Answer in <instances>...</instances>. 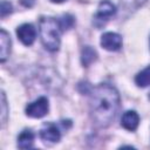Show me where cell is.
<instances>
[{
    "label": "cell",
    "instance_id": "6da1fadb",
    "mask_svg": "<svg viewBox=\"0 0 150 150\" xmlns=\"http://www.w3.org/2000/svg\"><path fill=\"white\" fill-rule=\"evenodd\" d=\"M90 116L96 125L108 127L120 109V94L110 84H98L90 93Z\"/></svg>",
    "mask_w": 150,
    "mask_h": 150
},
{
    "label": "cell",
    "instance_id": "7a4b0ae2",
    "mask_svg": "<svg viewBox=\"0 0 150 150\" xmlns=\"http://www.w3.org/2000/svg\"><path fill=\"white\" fill-rule=\"evenodd\" d=\"M40 38L41 42L49 52H56L60 47V33L61 27L57 20L53 18H41L40 23Z\"/></svg>",
    "mask_w": 150,
    "mask_h": 150
},
{
    "label": "cell",
    "instance_id": "3957f363",
    "mask_svg": "<svg viewBox=\"0 0 150 150\" xmlns=\"http://www.w3.org/2000/svg\"><path fill=\"white\" fill-rule=\"evenodd\" d=\"M48 108H49L48 100L42 96L26 107V115L33 118H40L48 112Z\"/></svg>",
    "mask_w": 150,
    "mask_h": 150
},
{
    "label": "cell",
    "instance_id": "277c9868",
    "mask_svg": "<svg viewBox=\"0 0 150 150\" xmlns=\"http://www.w3.org/2000/svg\"><path fill=\"white\" fill-rule=\"evenodd\" d=\"M101 46L109 52L120 50L122 47V38L117 33L107 32L101 36Z\"/></svg>",
    "mask_w": 150,
    "mask_h": 150
},
{
    "label": "cell",
    "instance_id": "5b68a950",
    "mask_svg": "<svg viewBox=\"0 0 150 150\" xmlns=\"http://www.w3.org/2000/svg\"><path fill=\"white\" fill-rule=\"evenodd\" d=\"M16 35L19 38V40L26 45V46H30L36 38V29L34 28L33 25L30 23H23L21 26L18 27L16 29Z\"/></svg>",
    "mask_w": 150,
    "mask_h": 150
},
{
    "label": "cell",
    "instance_id": "8992f818",
    "mask_svg": "<svg viewBox=\"0 0 150 150\" xmlns=\"http://www.w3.org/2000/svg\"><path fill=\"white\" fill-rule=\"evenodd\" d=\"M40 137L42 138V141L45 142H49V143H56L60 141L61 138V134L59 131V129L56 128L55 124L53 123H47L43 125V128L40 130Z\"/></svg>",
    "mask_w": 150,
    "mask_h": 150
},
{
    "label": "cell",
    "instance_id": "52a82bcc",
    "mask_svg": "<svg viewBox=\"0 0 150 150\" xmlns=\"http://www.w3.org/2000/svg\"><path fill=\"white\" fill-rule=\"evenodd\" d=\"M116 13V7L109 1V0H103L100 2L98 8H97V13H96V20H101V21H105L108 20L110 16L115 15Z\"/></svg>",
    "mask_w": 150,
    "mask_h": 150
},
{
    "label": "cell",
    "instance_id": "ba28073f",
    "mask_svg": "<svg viewBox=\"0 0 150 150\" xmlns=\"http://www.w3.org/2000/svg\"><path fill=\"white\" fill-rule=\"evenodd\" d=\"M139 124V116L136 111L134 110H128L123 114L122 116V120H121V125L127 129V130H130V131H134L137 129Z\"/></svg>",
    "mask_w": 150,
    "mask_h": 150
},
{
    "label": "cell",
    "instance_id": "9c48e42d",
    "mask_svg": "<svg viewBox=\"0 0 150 150\" xmlns=\"http://www.w3.org/2000/svg\"><path fill=\"white\" fill-rule=\"evenodd\" d=\"M11 53V39L6 30L1 29L0 32V61L5 62Z\"/></svg>",
    "mask_w": 150,
    "mask_h": 150
},
{
    "label": "cell",
    "instance_id": "30bf717a",
    "mask_svg": "<svg viewBox=\"0 0 150 150\" xmlns=\"http://www.w3.org/2000/svg\"><path fill=\"white\" fill-rule=\"evenodd\" d=\"M34 134L30 130H23L18 137V146L20 149H29L33 146Z\"/></svg>",
    "mask_w": 150,
    "mask_h": 150
},
{
    "label": "cell",
    "instance_id": "8fae6325",
    "mask_svg": "<svg viewBox=\"0 0 150 150\" xmlns=\"http://www.w3.org/2000/svg\"><path fill=\"white\" fill-rule=\"evenodd\" d=\"M97 59V53L94 48H91L90 46H86L83 49H82V53H81V61H82V64L84 67H88L90 66L95 60Z\"/></svg>",
    "mask_w": 150,
    "mask_h": 150
},
{
    "label": "cell",
    "instance_id": "7c38bea8",
    "mask_svg": "<svg viewBox=\"0 0 150 150\" xmlns=\"http://www.w3.org/2000/svg\"><path fill=\"white\" fill-rule=\"evenodd\" d=\"M135 82L138 87H142V88L150 86V66H148L145 69H143L136 75Z\"/></svg>",
    "mask_w": 150,
    "mask_h": 150
},
{
    "label": "cell",
    "instance_id": "4fadbf2b",
    "mask_svg": "<svg viewBox=\"0 0 150 150\" xmlns=\"http://www.w3.org/2000/svg\"><path fill=\"white\" fill-rule=\"evenodd\" d=\"M146 0H121V7L123 9H129V11H135L137 7L143 5Z\"/></svg>",
    "mask_w": 150,
    "mask_h": 150
},
{
    "label": "cell",
    "instance_id": "5bb4252c",
    "mask_svg": "<svg viewBox=\"0 0 150 150\" xmlns=\"http://www.w3.org/2000/svg\"><path fill=\"white\" fill-rule=\"evenodd\" d=\"M59 23H60V27H61V30H66V29H69L73 25H74V18L69 14H66L63 15L60 20H59Z\"/></svg>",
    "mask_w": 150,
    "mask_h": 150
},
{
    "label": "cell",
    "instance_id": "9a60e30c",
    "mask_svg": "<svg viewBox=\"0 0 150 150\" xmlns=\"http://www.w3.org/2000/svg\"><path fill=\"white\" fill-rule=\"evenodd\" d=\"M6 118H7V103H6V97H5V93H1V120H2V124L6 123Z\"/></svg>",
    "mask_w": 150,
    "mask_h": 150
},
{
    "label": "cell",
    "instance_id": "2e32d148",
    "mask_svg": "<svg viewBox=\"0 0 150 150\" xmlns=\"http://www.w3.org/2000/svg\"><path fill=\"white\" fill-rule=\"evenodd\" d=\"M12 12V5L11 2L6 1V0H2L1 1V9H0V14H1V18H5L7 14H9Z\"/></svg>",
    "mask_w": 150,
    "mask_h": 150
},
{
    "label": "cell",
    "instance_id": "e0dca14e",
    "mask_svg": "<svg viewBox=\"0 0 150 150\" xmlns=\"http://www.w3.org/2000/svg\"><path fill=\"white\" fill-rule=\"evenodd\" d=\"M52 2H56V4H61V2H63V1H66V0H50Z\"/></svg>",
    "mask_w": 150,
    "mask_h": 150
},
{
    "label": "cell",
    "instance_id": "ac0fdd59",
    "mask_svg": "<svg viewBox=\"0 0 150 150\" xmlns=\"http://www.w3.org/2000/svg\"><path fill=\"white\" fill-rule=\"evenodd\" d=\"M149 98H150V94H149Z\"/></svg>",
    "mask_w": 150,
    "mask_h": 150
}]
</instances>
